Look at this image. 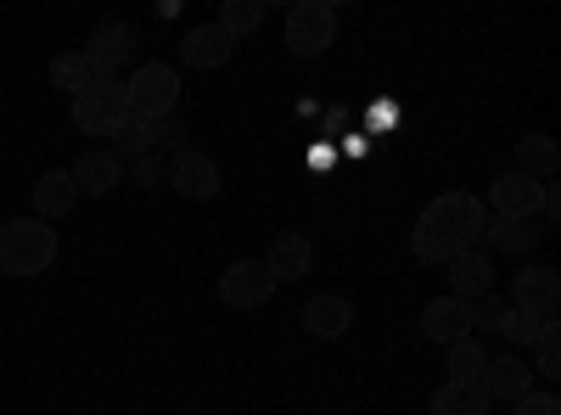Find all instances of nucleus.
<instances>
[{"instance_id": "obj_1", "label": "nucleus", "mask_w": 561, "mask_h": 415, "mask_svg": "<svg viewBox=\"0 0 561 415\" xmlns=\"http://www.w3.org/2000/svg\"><path fill=\"white\" fill-rule=\"evenodd\" d=\"M483 224H489L483 197H472V192H444V197H433L427 208H421V219H415V230H410V253H415L421 264H438V269H444L455 253L483 247Z\"/></svg>"}, {"instance_id": "obj_2", "label": "nucleus", "mask_w": 561, "mask_h": 415, "mask_svg": "<svg viewBox=\"0 0 561 415\" xmlns=\"http://www.w3.org/2000/svg\"><path fill=\"white\" fill-rule=\"evenodd\" d=\"M57 264V230L45 224V219H34V214H23V219H7L0 224V275H45Z\"/></svg>"}, {"instance_id": "obj_3", "label": "nucleus", "mask_w": 561, "mask_h": 415, "mask_svg": "<svg viewBox=\"0 0 561 415\" xmlns=\"http://www.w3.org/2000/svg\"><path fill=\"white\" fill-rule=\"evenodd\" d=\"M129 124V90L124 79H90L79 96H73V129L79 135H113Z\"/></svg>"}, {"instance_id": "obj_4", "label": "nucleus", "mask_w": 561, "mask_h": 415, "mask_svg": "<svg viewBox=\"0 0 561 415\" xmlns=\"http://www.w3.org/2000/svg\"><path fill=\"white\" fill-rule=\"evenodd\" d=\"M124 90H129V118H140V124H158V118L180 113V73L169 62H140L124 79Z\"/></svg>"}, {"instance_id": "obj_5", "label": "nucleus", "mask_w": 561, "mask_h": 415, "mask_svg": "<svg viewBox=\"0 0 561 415\" xmlns=\"http://www.w3.org/2000/svg\"><path fill=\"white\" fill-rule=\"evenodd\" d=\"M337 45V12L325 0H298L287 7V51L293 57H320Z\"/></svg>"}, {"instance_id": "obj_6", "label": "nucleus", "mask_w": 561, "mask_h": 415, "mask_svg": "<svg viewBox=\"0 0 561 415\" xmlns=\"http://www.w3.org/2000/svg\"><path fill=\"white\" fill-rule=\"evenodd\" d=\"M275 298V275L264 269V258H237L225 275H219V303L237 309V314H253Z\"/></svg>"}, {"instance_id": "obj_7", "label": "nucleus", "mask_w": 561, "mask_h": 415, "mask_svg": "<svg viewBox=\"0 0 561 415\" xmlns=\"http://www.w3.org/2000/svg\"><path fill=\"white\" fill-rule=\"evenodd\" d=\"M79 57L90 62V73H96V79H118V68L135 57V28L124 18L96 23V28H90V39L79 45Z\"/></svg>"}, {"instance_id": "obj_8", "label": "nucleus", "mask_w": 561, "mask_h": 415, "mask_svg": "<svg viewBox=\"0 0 561 415\" xmlns=\"http://www.w3.org/2000/svg\"><path fill=\"white\" fill-rule=\"evenodd\" d=\"M505 303L523 309V314H534V320H556V309H561V275H556L550 264L517 269V281H511V298H505Z\"/></svg>"}, {"instance_id": "obj_9", "label": "nucleus", "mask_w": 561, "mask_h": 415, "mask_svg": "<svg viewBox=\"0 0 561 415\" xmlns=\"http://www.w3.org/2000/svg\"><path fill=\"white\" fill-rule=\"evenodd\" d=\"M539 208H545V186H539V180H528L517 169H505V174L489 180V214L494 219H534Z\"/></svg>"}, {"instance_id": "obj_10", "label": "nucleus", "mask_w": 561, "mask_h": 415, "mask_svg": "<svg viewBox=\"0 0 561 415\" xmlns=\"http://www.w3.org/2000/svg\"><path fill=\"white\" fill-rule=\"evenodd\" d=\"M478 388H483L489 404H517L523 393H534V371H528L523 354H489Z\"/></svg>"}, {"instance_id": "obj_11", "label": "nucleus", "mask_w": 561, "mask_h": 415, "mask_svg": "<svg viewBox=\"0 0 561 415\" xmlns=\"http://www.w3.org/2000/svg\"><path fill=\"white\" fill-rule=\"evenodd\" d=\"M298 326L304 337H320V343H337L354 332V303L337 298V292H314L304 309H298Z\"/></svg>"}, {"instance_id": "obj_12", "label": "nucleus", "mask_w": 561, "mask_h": 415, "mask_svg": "<svg viewBox=\"0 0 561 415\" xmlns=\"http://www.w3.org/2000/svg\"><path fill=\"white\" fill-rule=\"evenodd\" d=\"M169 186L192 203H208V197H219V163L197 147H185V152L169 158Z\"/></svg>"}, {"instance_id": "obj_13", "label": "nucleus", "mask_w": 561, "mask_h": 415, "mask_svg": "<svg viewBox=\"0 0 561 415\" xmlns=\"http://www.w3.org/2000/svg\"><path fill=\"white\" fill-rule=\"evenodd\" d=\"M237 45H242V39L225 34L219 23H197V28H185V39H180V62L214 73V68H225L230 57H237Z\"/></svg>"}, {"instance_id": "obj_14", "label": "nucleus", "mask_w": 561, "mask_h": 415, "mask_svg": "<svg viewBox=\"0 0 561 415\" xmlns=\"http://www.w3.org/2000/svg\"><path fill=\"white\" fill-rule=\"evenodd\" d=\"M472 314H478V303H466V298H433L427 309H421V332H427L433 343H460V337H478L472 332Z\"/></svg>"}, {"instance_id": "obj_15", "label": "nucleus", "mask_w": 561, "mask_h": 415, "mask_svg": "<svg viewBox=\"0 0 561 415\" xmlns=\"http://www.w3.org/2000/svg\"><path fill=\"white\" fill-rule=\"evenodd\" d=\"M444 269H449V298L478 303V298H489V292H494V258H489L483 247H466V253H455Z\"/></svg>"}, {"instance_id": "obj_16", "label": "nucleus", "mask_w": 561, "mask_h": 415, "mask_svg": "<svg viewBox=\"0 0 561 415\" xmlns=\"http://www.w3.org/2000/svg\"><path fill=\"white\" fill-rule=\"evenodd\" d=\"M68 174H73L79 197H107V192H118L124 163H118V152H113V147H96V152H79V163H73Z\"/></svg>"}, {"instance_id": "obj_17", "label": "nucleus", "mask_w": 561, "mask_h": 415, "mask_svg": "<svg viewBox=\"0 0 561 415\" xmlns=\"http://www.w3.org/2000/svg\"><path fill=\"white\" fill-rule=\"evenodd\" d=\"M264 269L275 275V287H280V281H304V275L314 269V242L298 237V230H287V237H275V242H270Z\"/></svg>"}, {"instance_id": "obj_18", "label": "nucleus", "mask_w": 561, "mask_h": 415, "mask_svg": "<svg viewBox=\"0 0 561 415\" xmlns=\"http://www.w3.org/2000/svg\"><path fill=\"white\" fill-rule=\"evenodd\" d=\"M79 208V186H73V174L68 169H45L39 180H34V219H68Z\"/></svg>"}, {"instance_id": "obj_19", "label": "nucleus", "mask_w": 561, "mask_h": 415, "mask_svg": "<svg viewBox=\"0 0 561 415\" xmlns=\"http://www.w3.org/2000/svg\"><path fill=\"white\" fill-rule=\"evenodd\" d=\"M539 237H545V224H534V219H494L489 214V224H483V253H534L539 247Z\"/></svg>"}, {"instance_id": "obj_20", "label": "nucleus", "mask_w": 561, "mask_h": 415, "mask_svg": "<svg viewBox=\"0 0 561 415\" xmlns=\"http://www.w3.org/2000/svg\"><path fill=\"white\" fill-rule=\"evenodd\" d=\"M556 169H561V147L550 141V135H523V141H517V174H528V180H539V186H550Z\"/></svg>"}, {"instance_id": "obj_21", "label": "nucleus", "mask_w": 561, "mask_h": 415, "mask_svg": "<svg viewBox=\"0 0 561 415\" xmlns=\"http://www.w3.org/2000/svg\"><path fill=\"white\" fill-rule=\"evenodd\" d=\"M433 415H489V399L478 382H444L433 393Z\"/></svg>"}, {"instance_id": "obj_22", "label": "nucleus", "mask_w": 561, "mask_h": 415, "mask_svg": "<svg viewBox=\"0 0 561 415\" xmlns=\"http://www.w3.org/2000/svg\"><path fill=\"white\" fill-rule=\"evenodd\" d=\"M444 354H449V359H444V365H449V382H478L483 365H489V348H483L478 337H460V343H449Z\"/></svg>"}, {"instance_id": "obj_23", "label": "nucleus", "mask_w": 561, "mask_h": 415, "mask_svg": "<svg viewBox=\"0 0 561 415\" xmlns=\"http://www.w3.org/2000/svg\"><path fill=\"white\" fill-rule=\"evenodd\" d=\"M264 18H270L264 0H225L214 23H219L225 34H237V39H242V34H259V28H264Z\"/></svg>"}, {"instance_id": "obj_24", "label": "nucleus", "mask_w": 561, "mask_h": 415, "mask_svg": "<svg viewBox=\"0 0 561 415\" xmlns=\"http://www.w3.org/2000/svg\"><path fill=\"white\" fill-rule=\"evenodd\" d=\"M528 371H539V377H561V332H556V320H545L539 326V337H534V359H528Z\"/></svg>"}, {"instance_id": "obj_25", "label": "nucleus", "mask_w": 561, "mask_h": 415, "mask_svg": "<svg viewBox=\"0 0 561 415\" xmlns=\"http://www.w3.org/2000/svg\"><path fill=\"white\" fill-rule=\"evenodd\" d=\"M90 79H96V73H90V62H84L79 51H57V57H51V84L68 90V96H79Z\"/></svg>"}, {"instance_id": "obj_26", "label": "nucleus", "mask_w": 561, "mask_h": 415, "mask_svg": "<svg viewBox=\"0 0 561 415\" xmlns=\"http://www.w3.org/2000/svg\"><path fill=\"white\" fill-rule=\"evenodd\" d=\"M113 152H118V163H135V158H152V124H140V118H129L118 135H113Z\"/></svg>"}, {"instance_id": "obj_27", "label": "nucleus", "mask_w": 561, "mask_h": 415, "mask_svg": "<svg viewBox=\"0 0 561 415\" xmlns=\"http://www.w3.org/2000/svg\"><path fill=\"white\" fill-rule=\"evenodd\" d=\"M185 135H192V124H185L180 113H169V118H158V124H152V152H158V158L169 163L174 152H185Z\"/></svg>"}, {"instance_id": "obj_28", "label": "nucleus", "mask_w": 561, "mask_h": 415, "mask_svg": "<svg viewBox=\"0 0 561 415\" xmlns=\"http://www.w3.org/2000/svg\"><path fill=\"white\" fill-rule=\"evenodd\" d=\"M505 314H511V303L505 298H478V314H472V332H483V337H500L505 332Z\"/></svg>"}, {"instance_id": "obj_29", "label": "nucleus", "mask_w": 561, "mask_h": 415, "mask_svg": "<svg viewBox=\"0 0 561 415\" xmlns=\"http://www.w3.org/2000/svg\"><path fill=\"white\" fill-rule=\"evenodd\" d=\"M539 326H545V320H534V314H523V309H511V314H505V332H500V337H505L511 348H534Z\"/></svg>"}, {"instance_id": "obj_30", "label": "nucleus", "mask_w": 561, "mask_h": 415, "mask_svg": "<svg viewBox=\"0 0 561 415\" xmlns=\"http://www.w3.org/2000/svg\"><path fill=\"white\" fill-rule=\"evenodd\" d=\"M129 169V180H135V186L140 192H152V186H163V180H169V163L152 152V158H135V163H124Z\"/></svg>"}, {"instance_id": "obj_31", "label": "nucleus", "mask_w": 561, "mask_h": 415, "mask_svg": "<svg viewBox=\"0 0 561 415\" xmlns=\"http://www.w3.org/2000/svg\"><path fill=\"white\" fill-rule=\"evenodd\" d=\"M511 415H561V399L556 393H523L511 404Z\"/></svg>"}]
</instances>
